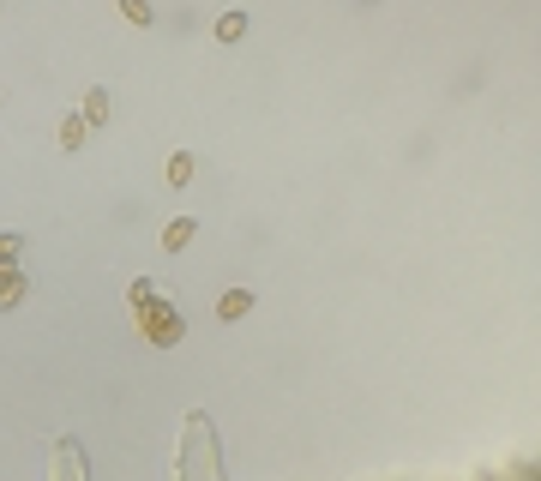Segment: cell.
I'll return each instance as SVG.
<instances>
[{"label":"cell","instance_id":"obj_5","mask_svg":"<svg viewBox=\"0 0 541 481\" xmlns=\"http://www.w3.org/2000/svg\"><path fill=\"white\" fill-rule=\"evenodd\" d=\"M84 133H91L84 115H66V120H60V151H84Z\"/></svg>","mask_w":541,"mask_h":481},{"label":"cell","instance_id":"obj_3","mask_svg":"<svg viewBox=\"0 0 541 481\" xmlns=\"http://www.w3.org/2000/svg\"><path fill=\"white\" fill-rule=\"evenodd\" d=\"M24 289H31V283H24L19 271H13V265H0V313H6V307H19V301H24Z\"/></svg>","mask_w":541,"mask_h":481},{"label":"cell","instance_id":"obj_2","mask_svg":"<svg viewBox=\"0 0 541 481\" xmlns=\"http://www.w3.org/2000/svg\"><path fill=\"white\" fill-rule=\"evenodd\" d=\"M247 313H253V289H223L217 319H223V325H235V319H247Z\"/></svg>","mask_w":541,"mask_h":481},{"label":"cell","instance_id":"obj_6","mask_svg":"<svg viewBox=\"0 0 541 481\" xmlns=\"http://www.w3.org/2000/svg\"><path fill=\"white\" fill-rule=\"evenodd\" d=\"M187 240H193V217H175L169 229H162V247H169V253H180Z\"/></svg>","mask_w":541,"mask_h":481},{"label":"cell","instance_id":"obj_10","mask_svg":"<svg viewBox=\"0 0 541 481\" xmlns=\"http://www.w3.org/2000/svg\"><path fill=\"white\" fill-rule=\"evenodd\" d=\"M19 247H24V235H0V265L19 259Z\"/></svg>","mask_w":541,"mask_h":481},{"label":"cell","instance_id":"obj_8","mask_svg":"<svg viewBox=\"0 0 541 481\" xmlns=\"http://www.w3.org/2000/svg\"><path fill=\"white\" fill-rule=\"evenodd\" d=\"M247 37V13H223L217 19V42H240Z\"/></svg>","mask_w":541,"mask_h":481},{"label":"cell","instance_id":"obj_1","mask_svg":"<svg viewBox=\"0 0 541 481\" xmlns=\"http://www.w3.org/2000/svg\"><path fill=\"white\" fill-rule=\"evenodd\" d=\"M127 301H133V313H139V331H144L151 343H157V349H175V343L187 337L180 313L169 307V301H162V289H157L151 277H139V283H133V289H127Z\"/></svg>","mask_w":541,"mask_h":481},{"label":"cell","instance_id":"obj_9","mask_svg":"<svg viewBox=\"0 0 541 481\" xmlns=\"http://www.w3.org/2000/svg\"><path fill=\"white\" fill-rule=\"evenodd\" d=\"M193 180V151H175L169 157V187H187Z\"/></svg>","mask_w":541,"mask_h":481},{"label":"cell","instance_id":"obj_7","mask_svg":"<svg viewBox=\"0 0 541 481\" xmlns=\"http://www.w3.org/2000/svg\"><path fill=\"white\" fill-rule=\"evenodd\" d=\"M120 19L127 24H157V6H151V0H120Z\"/></svg>","mask_w":541,"mask_h":481},{"label":"cell","instance_id":"obj_4","mask_svg":"<svg viewBox=\"0 0 541 481\" xmlns=\"http://www.w3.org/2000/svg\"><path fill=\"white\" fill-rule=\"evenodd\" d=\"M79 115H84V127H102V120H109V91H102V84H97V91H84Z\"/></svg>","mask_w":541,"mask_h":481}]
</instances>
